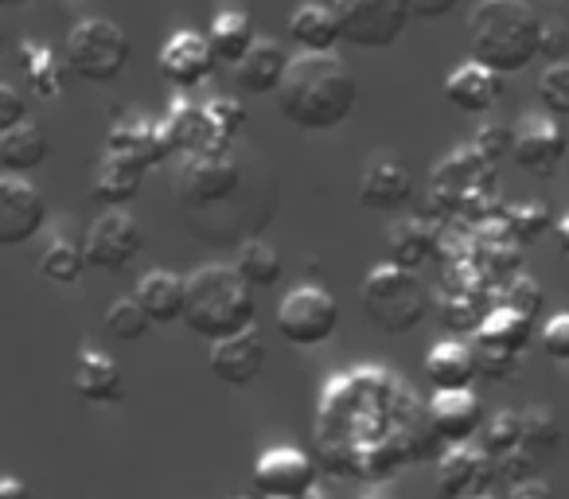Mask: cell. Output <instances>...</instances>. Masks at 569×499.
<instances>
[{
    "mask_svg": "<svg viewBox=\"0 0 569 499\" xmlns=\"http://www.w3.org/2000/svg\"><path fill=\"white\" fill-rule=\"evenodd\" d=\"M277 106L305 133H328L356 113L359 79L340 56H297L289 59Z\"/></svg>",
    "mask_w": 569,
    "mask_h": 499,
    "instance_id": "1",
    "label": "cell"
},
{
    "mask_svg": "<svg viewBox=\"0 0 569 499\" xmlns=\"http://www.w3.org/2000/svg\"><path fill=\"white\" fill-rule=\"evenodd\" d=\"M542 17L527 0H480L468 17V48L472 63L488 67L491 74H519L538 59Z\"/></svg>",
    "mask_w": 569,
    "mask_h": 499,
    "instance_id": "2",
    "label": "cell"
},
{
    "mask_svg": "<svg viewBox=\"0 0 569 499\" xmlns=\"http://www.w3.org/2000/svg\"><path fill=\"white\" fill-rule=\"evenodd\" d=\"M183 325L207 343H219L246 332V328L258 325L253 289L238 278L234 266H199L188 278Z\"/></svg>",
    "mask_w": 569,
    "mask_h": 499,
    "instance_id": "3",
    "label": "cell"
},
{
    "mask_svg": "<svg viewBox=\"0 0 569 499\" xmlns=\"http://www.w3.org/2000/svg\"><path fill=\"white\" fill-rule=\"evenodd\" d=\"M359 301H363L367 320L387 336H410L429 317V293L421 286V278L410 270H398L390 262L375 266L367 273Z\"/></svg>",
    "mask_w": 569,
    "mask_h": 499,
    "instance_id": "4",
    "label": "cell"
},
{
    "mask_svg": "<svg viewBox=\"0 0 569 499\" xmlns=\"http://www.w3.org/2000/svg\"><path fill=\"white\" fill-rule=\"evenodd\" d=\"M242 188V160L230 144H211L196 157L180 160L176 172V199L183 211H211L238 196Z\"/></svg>",
    "mask_w": 569,
    "mask_h": 499,
    "instance_id": "5",
    "label": "cell"
},
{
    "mask_svg": "<svg viewBox=\"0 0 569 499\" xmlns=\"http://www.w3.org/2000/svg\"><path fill=\"white\" fill-rule=\"evenodd\" d=\"M129 56H133L129 36L102 17L79 20L67 40V67L82 82H113L129 67Z\"/></svg>",
    "mask_w": 569,
    "mask_h": 499,
    "instance_id": "6",
    "label": "cell"
},
{
    "mask_svg": "<svg viewBox=\"0 0 569 499\" xmlns=\"http://www.w3.org/2000/svg\"><path fill=\"white\" fill-rule=\"evenodd\" d=\"M340 328V305L328 289L297 286L277 305V332L297 348H320Z\"/></svg>",
    "mask_w": 569,
    "mask_h": 499,
    "instance_id": "7",
    "label": "cell"
},
{
    "mask_svg": "<svg viewBox=\"0 0 569 499\" xmlns=\"http://www.w3.org/2000/svg\"><path fill=\"white\" fill-rule=\"evenodd\" d=\"M332 12H336V20H340L343 40L367 51L398 43L406 24H410L406 0H336Z\"/></svg>",
    "mask_w": 569,
    "mask_h": 499,
    "instance_id": "8",
    "label": "cell"
},
{
    "mask_svg": "<svg viewBox=\"0 0 569 499\" xmlns=\"http://www.w3.org/2000/svg\"><path fill=\"white\" fill-rule=\"evenodd\" d=\"M144 246V230L126 207H113V211H102L87 230V242H82V255H87V266L106 273H121L137 262Z\"/></svg>",
    "mask_w": 569,
    "mask_h": 499,
    "instance_id": "9",
    "label": "cell"
},
{
    "mask_svg": "<svg viewBox=\"0 0 569 499\" xmlns=\"http://www.w3.org/2000/svg\"><path fill=\"white\" fill-rule=\"evenodd\" d=\"M253 488L261 499H309L317 491V465L305 449L277 445L253 465Z\"/></svg>",
    "mask_w": 569,
    "mask_h": 499,
    "instance_id": "10",
    "label": "cell"
},
{
    "mask_svg": "<svg viewBox=\"0 0 569 499\" xmlns=\"http://www.w3.org/2000/svg\"><path fill=\"white\" fill-rule=\"evenodd\" d=\"M43 227H48V203L40 188H32L24 176H0V246L12 250L32 242Z\"/></svg>",
    "mask_w": 569,
    "mask_h": 499,
    "instance_id": "11",
    "label": "cell"
},
{
    "mask_svg": "<svg viewBox=\"0 0 569 499\" xmlns=\"http://www.w3.org/2000/svg\"><path fill=\"white\" fill-rule=\"evenodd\" d=\"M266 363H269V343L258 325L230 336V340L211 343V356H207V367H211L214 379L234 390L253 387L266 375Z\"/></svg>",
    "mask_w": 569,
    "mask_h": 499,
    "instance_id": "12",
    "label": "cell"
},
{
    "mask_svg": "<svg viewBox=\"0 0 569 499\" xmlns=\"http://www.w3.org/2000/svg\"><path fill=\"white\" fill-rule=\"evenodd\" d=\"M511 157L522 172L530 176H553L566 160V133L546 113H527L511 129Z\"/></svg>",
    "mask_w": 569,
    "mask_h": 499,
    "instance_id": "13",
    "label": "cell"
},
{
    "mask_svg": "<svg viewBox=\"0 0 569 499\" xmlns=\"http://www.w3.org/2000/svg\"><path fill=\"white\" fill-rule=\"evenodd\" d=\"M496 480V465L476 445H452L437 457V491L445 499L491 496L488 483Z\"/></svg>",
    "mask_w": 569,
    "mask_h": 499,
    "instance_id": "14",
    "label": "cell"
},
{
    "mask_svg": "<svg viewBox=\"0 0 569 499\" xmlns=\"http://www.w3.org/2000/svg\"><path fill=\"white\" fill-rule=\"evenodd\" d=\"M157 63H160V74H164V79L172 82L176 90H199L214 74L219 59H214V51H211V43H207V36H199V32H176L172 40H168L164 48H160Z\"/></svg>",
    "mask_w": 569,
    "mask_h": 499,
    "instance_id": "15",
    "label": "cell"
},
{
    "mask_svg": "<svg viewBox=\"0 0 569 499\" xmlns=\"http://www.w3.org/2000/svg\"><path fill=\"white\" fill-rule=\"evenodd\" d=\"M426 418L441 449H452V445H472L488 413H483L476 390H452V395H433V402L426 406Z\"/></svg>",
    "mask_w": 569,
    "mask_h": 499,
    "instance_id": "16",
    "label": "cell"
},
{
    "mask_svg": "<svg viewBox=\"0 0 569 499\" xmlns=\"http://www.w3.org/2000/svg\"><path fill=\"white\" fill-rule=\"evenodd\" d=\"M410 191H413L410 168L395 152H375L371 164L363 168V180H359V203L367 211L390 214L410 203Z\"/></svg>",
    "mask_w": 569,
    "mask_h": 499,
    "instance_id": "17",
    "label": "cell"
},
{
    "mask_svg": "<svg viewBox=\"0 0 569 499\" xmlns=\"http://www.w3.org/2000/svg\"><path fill=\"white\" fill-rule=\"evenodd\" d=\"M71 387H74V395L90 406H118L121 398H126V379H121L118 359L90 348V343L79 348V356H74Z\"/></svg>",
    "mask_w": 569,
    "mask_h": 499,
    "instance_id": "18",
    "label": "cell"
},
{
    "mask_svg": "<svg viewBox=\"0 0 569 499\" xmlns=\"http://www.w3.org/2000/svg\"><path fill=\"white\" fill-rule=\"evenodd\" d=\"M106 157L126 160V164L149 172V168H157L168 160V144H164V137H160L157 121L126 118L110 129V137H106Z\"/></svg>",
    "mask_w": 569,
    "mask_h": 499,
    "instance_id": "19",
    "label": "cell"
},
{
    "mask_svg": "<svg viewBox=\"0 0 569 499\" xmlns=\"http://www.w3.org/2000/svg\"><path fill=\"white\" fill-rule=\"evenodd\" d=\"M437 246H441V222L429 219V214H413V219H398L387 234V255L390 266L398 270H410L418 273L429 258L437 255Z\"/></svg>",
    "mask_w": 569,
    "mask_h": 499,
    "instance_id": "20",
    "label": "cell"
},
{
    "mask_svg": "<svg viewBox=\"0 0 569 499\" xmlns=\"http://www.w3.org/2000/svg\"><path fill=\"white\" fill-rule=\"evenodd\" d=\"M157 129L168 144V157H196V152L219 144L211 126H207L203 106L191 102V98H176L172 110L164 113V121H157Z\"/></svg>",
    "mask_w": 569,
    "mask_h": 499,
    "instance_id": "21",
    "label": "cell"
},
{
    "mask_svg": "<svg viewBox=\"0 0 569 499\" xmlns=\"http://www.w3.org/2000/svg\"><path fill=\"white\" fill-rule=\"evenodd\" d=\"M133 301L152 325H176L183 320V301H188V278L172 270H149L133 289Z\"/></svg>",
    "mask_w": 569,
    "mask_h": 499,
    "instance_id": "22",
    "label": "cell"
},
{
    "mask_svg": "<svg viewBox=\"0 0 569 499\" xmlns=\"http://www.w3.org/2000/svg\"><path fill=\"white\" fill-rule=\"evenodd\" d=\"M289 40L305 51V56H336V43L340 36V20H336L332 4H317V0H305L301 9L289 17Z\"/></svg>",
    "mask_w": 569,
    "mask_h": 499,
    "instance_id": "23",
    "label": "cell"
},
{
    "mask_svg": "<svg viewBox=\"0 0 569 499\" xmlns=\"http://www.w3.org/2000/svg\"><path fill=\"white\" fill-rule=\"evenodd\" d=\"M289 71V56L281 51V43L273 40H258L250 48V56L234 67V82L242 94H277Z\"/></svg>",
    "mask_w": 569,
    "mask_h": 499,
    "instance_id": "24",
    "label": "cell"
},
{
    "mask_svg": "<svg viewBox=\"0 0 569 499\" xmlns=\"http://www.w3.org/2000/svg\"><path fill=\"white\" fill-rule=\"evenodd\" d=\"M426 375L433 382L437 395H452V390H472V382L480 379L476 375V359L472 348L460 340H441L429 348L426 356Z\"/></svg>",
    "mask_w": 569,
    "mask_h": 499,
    "instance_id": "25",
    "label": "cell"
},
{
    "mask_svg": "<svg viewBox=\"0 0 569 499\" xmlns=\"http://www.w3.org/2000/svg\"><path fill=\"white\" fill-rule=\"evenodd\" d=\"M445 98L457 106L460 113H488L499 102V74H491L480 63H460L457 71L445 79Z\"/></svg>",
    "mask_w": 569,
    "mask_h": 499,
    "instance_id": "26",
    "label": "cell"
},
{
    "mask_svg": "<svg viewBox=\"0 0 569 499\" xmlns=\"http://www.w3.org/2000/svg\"><path fill=\"white\" fill-rule=\"evenodd\" d=\"M535 340V320H527L522 312L507 309L496 301V309L483 317V325L476 328V348L507 351V356H522Z\"/></svg>",
    "mask_w": 569,
    "mask_h": 499,
    "instance_id": "27",
    "label": "cell"
},
{
    "mask_svg": "<svg viewBox=\"0 0 569 499\" xmlns=\"http://www.w3.org/2000/svg\"><path fill=\"white\" fill-rule=\"evenodd\" d=\"M51 157V141L40 126L24 121L12 133L0 137V172L4 176H28Z\"/></svg>",
    "mask_w": 569,
    "mask_h": 499,
    "instance_id": "28",
    "label": "cell"
},
{
    "mask_svg": "<svg viewBox=\"0 0 569 499\" xmlns=\"http://www.w3.org/2000/svg\"><path fill=\"white\" fill-rule=\"evenodd\" d=\"M207 43H211L214 59L219 63H242L246 56H250V48L258 40H253V24L246 12H219V17L211 20V32H207Z\"/></svg>",
    "mask_w": 569,
    "mask_h": 499,
    "instance_id": "29",
    "label": "cell"
},
{
    "mask_svg": "<svg viewBox=\"0 0 569 499\" xmlns=\"http://www.w3.org/2000/svg\"><path fill=\"white\" fill-rule=\"evenodd\" d=\"M141 180H144L141 168L126 164V160L102 157V164H98V172H94V199L106 203V211L129 207L137 199V191H141Z\"/></svg>",
    "mask_w": 569,
    "mask_h": 499,
    "instance_id": "30",
    "label": "cell"
},
{
    "mask_svg": "<svg viewBox=\"0 0 569 499\" xmlns=\"http://www.w3.org/2000/svg\"><path fill=\"white\" fill-rule=\"evenodd\" d=\"M20 71H24L28 87L36 98L51 102V98L63 90V63L56 59V51L43 48V43H20Z\"/></svg>",
    "mask_w": 569,
    "mask_h": 499,
    "instance_id": "31",
    "label": "cell"
},
{
    "mask_svg": "<svg viewBox=\"0 0 569 499\" xmlns=\"http://www.w3.org/2000/svg\"><path fill=\"white\" fill-rule=\"evenodd\" d=\"M234 270L250 289H269V286H277V281H281L284 262L269 242H261V238H242Z\"/></svg>",
    "mask_w": 569,
    "mask_h": 499,
    "instance_id": "32",
    "label": "cell"
},
{
    "mask_svg": "<svg viewBox=\"0 0 569 499\" xmlns=\"http://www.w3.org/2000/svg\"><path fill=\"white\" fill-rule=\"evenodd\" d=\"M519 426H522V452L538 457V452H558L561 437H566V426H561L558 410L546 402H535L519 413Z\"/></svg>",
    "mask_w": 569,
    "mask_h": 499,
    "instance_id": "33",
    "label": "cell"
},
{
    "mask_svg": "<svg viewBox=\"0 0 569 499\" xmlns=\"http://www.w3.org/2000/svg\"><path fill=\"white\" fill-rule=\"evenodd\" d=\"M476 449L496 465V460L511 457V452L522 449V426L515 410H496L491 418H483L480 433H476Z\"/></svg>",
    "mask_w": 569,
    "mask_h": 499,
    "instance_id": "34",
    "label": "cell"
},
{
    "mask_svg": "<svg viewBox=\"0 0 569 499\" xmlns=\"http://www.w3.org/2000/svg\"><path fill=\"white\" fill-rule=\"evenodd\" d=\"M40 273L51 281V286H79V278L87 273V255H82V246L71 242L67 234H56L40 258Z\"/></svg>",
    "mask_w": 569,
    "mask_h": 499,
    "instance_id": "35",
    "label": "cell"
},
{
    "mask_svg": "<svg viewBox=\"0 0 569 499\" xmlns=\"http://www.w3.org/2000/svg\"><path fill=\"white\" fill-rule=\"evenodd\" d=\"M503 222H507V230H511L515 242L527 246V242H538V238L553 227V214L546 203H507Z\"/></svg>",
    "mask_w": 569,
    "mask_h": 499,
    "instance_id": "36",
    "label": "cell"
},
{
    "mask_svg": "<svg viewBox=\"0 0 569 499\" xmlns=\"http://www.w3.org/2000/svg\"><path fill=\"white\" fill-rule=\"evenodd\" d=\"M203 113L219 144H234L246 129V106L238 98H211V102H203Z\"/></svg>",
    "mask_w": 569,
    "mask_h": 499,
    "instance_id": "37",
    "label": "cell"
},
{
    "mask_svg": "<svg viewBox=\"0 0 569 499\" xmlns=\"http://www.w3.org/2000/svg\"><path fill=\"white\" fill-rule=\"evenodd\" d=\"M106 328H110L113 340L137 343L152 328V320L144 317L141 305H137L133 297H118V301L110 305V312H106Z\"/></svg>",
    "mask_w": 569,
    "mask_h": 499,
    "instance_id": "38",
    "label": "cell"
},
{
    "mask_svg": "<svg viewBox=\"0 0 569 499\" xmlns=\"http://www.w3.org/2000/svg\"><path fill=\"white\" fill-rule=\"evenodd\" d=\"M538 98H542L546 118H569V63H553L538 79Z\"/></svg>",
    "mask_w": 569,
    "mask_h": 499,
    "instance_id": "39",
    "label": "cell"
},
{
    "mask_svg": "<svg viewBox=\"0 0 569 499\" xmlns=\"http://www.w3.org/2000/svg\"><path fill=\"white\" fill-rule=\"evenodd\" d=\"M499 305L522 312L527 320H538V317H542V309H546V293H542V286L530 278V273H519V278L503 286V293H499Z\"/></svg>",
    "mask_w": 569,
    "mask_h": 499,
    "instance_id": "40",
    "label": "cell"
},
{
    "mask_svg": "<svg viewBox=\"0 0 569 499\" xmlns=\"http://www.w3.org/2000/svg\"><path fill=\"white\" fill-rule=\"evenodd\" d=\"M472 359H476V375H480V379L507 382V379H515V375H519V356H507V351L472 348Z\"/></svg>",
    "mask_w": 569,
    "mask_h": 499,
    "instance_id": "41",
    "label": "cell"
},
{
    "mask_svg": "<svg viewBox=\"0 0 569 499\" xmlns=\"http://www.w3.org/2000/svg\"><path fill=\"white\" fill-rule=\"evenodd\" d=\"M538 343H542V351L553 363H569V312H558V317L546 320L542 332H538Z\"/></svg>",
    "mask_w": 569,
    "mask_h": 499,
    "instance_id": "42",
    "label": "cell"
},
{
    "mask_svg": "<svg viewBox=\"0 0 569 499\" xmlns=\"http://www.w3.org/2000/svg\"><path fill=\"white\" fill-rule=\"evenodd\" d=\"M24 118H28V98L17 87L0 82V137L12 133L17 126H24Z\"/></svg>",
    "mask_w": 569,
    "mask_h": 499,
    "instance_id": "43",
    "label": "cell"
},
{
    "mask_svg": "<svg viewBox=\"0 0 569 499\" xmlns=\"http://www.w3.org/2000/svg\"><path fill=\"white\" fill-rule=\"evenodd\" d=\"M538 59L553 63H569V32L553 20H542V40H538Z\"/></svg>",
    "mask_w": 569,
    "mask_h": 499,
    "instance_id": "44",
    "label": "cell"
},
{
    "mask_svg": "<svg viewBox=\"0 0 569 499\" xmlns=\"http://www.w3.org/2000/svg\"><path fill=\"white\" fill-rule=\"evenodd\" d=\"M472 144L483 152V157L491 160V164H503V157H511V129H503V126H483L480 133H476Z\"/></svg>",
    "mask_w": 569,
    "mask_h": 499,
    "instance_id": "45",
    "label": "cell"
},
{
    "mask_svg": "<svg viewBox=\"0 0 569 499\" xmlns=\"http://www.w3.org/2000/svg\"><path fill=\"white\" fill-rule=\"evenodd\" d=\"M406 9L418 20H441L457 9V0H406Z\"/></svg>",
    "mask_w": 569,
    "mask_h": 499,
    "instance_id": "46",
    "label": "cell"
},
{
    "mask_svg": "<svg viewBox=\"0 0 569 499\" xmlns=\"http://www.w3.org/2000/svg\"><path fill=\"white\" fill-rule=\"evenodd\" d=\"M507 499H558V496H553V488L546 480L530 476V480H522V483H515V488H507Z\"/></svg>",
    "mask_w": 569,
    "mask_h": 499,
    "instance_id": "47",
    "label": "cell"
},
{
    "mask_svg": "<svg viewBox=\"0 0 569 499\" xmlns=\"http://www.w3.org/2000/svg\"><path fill=\"white\" fill-rule=\"evenodd\" d=\"M0 499H32V483L20 480V476L4 472L0 476Z\"/></svg>",
    "mask_w": 569,
    "mask_h": 499,
    "instance_id": "48",
    "label": "cell"
},
{
    "mask_svg": "<svg viewBox=\"0 0 569 499\" xmlns=\"http://www.w3.org/2000/svg\"><path fill=\"white\" fill-rule=\"evenodd\" d=\"M553 230H558L561 255H566V258H569V214H566V219H558V222H553Z\"/></svg>",
    "mask_w": 569,
    "mask_h": 499,
    "instance_id": "49",
    "label": "cell"
},
{
    "mask_svg": "<svg viewBox=\"0 0 569 499\" xmlns=\"http://www.w3.org/2000/svg\"><path fill=\"white\" fill-rule=\"evenodd\" d=\"M0 4H28V0H0Z\"/></svg>",
    "mask_w": 569,
    "mask_h": 499,
    "instance_id": "50",
    "label": "cell"
},
{
    "mask_svg": "<svg viewBox=\"0 0 569 499\" xmlns=\"http://www.w3.org/2000/svg\"><path fill=\"white\" fill-rule=\"evenodd\" d=\"M472 499H496V496H472Z\"/></svg>",
    "mask_w": 569,
    "mask_h": 499,
    "instance_id": "51",
    "label": "cell"
},
{
    "mask_svg": "<svg viewBox=\"0 0 569 499\" xmlns=\"http://www.w3.org/2000/svg\"><path fill=\"white\" fill-rule=\"evenodd\" d=\"M371 499H390V496H371Z\"/></svg>",
    "mask_w": 569,
    "mask_h": 499,
    "instance_id": "52",
    "label": "cell"
}]
</instances>
